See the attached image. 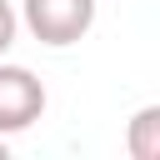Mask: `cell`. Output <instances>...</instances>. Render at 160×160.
<instances>
[{
  "mask_svg": "<svg viewBox=\"0 0 160 160\" xmlns=\"http://www.w3.org/2000/svg\"><path fill=\"white\" fill-rule=\"evenodd\" d=\"M20 25L50 45V50H65V45H80L95 25V0H20Z\"/></svg>",
  "mask_w": 160,
  "mask_h": 160,
  "instance_id": "cell-1",
  "label": "cell"
},
{
  "mask_svg": "<svg viewBox=\"0 0 160 160\" xmlns=\"http://www.w3.org/2000/svg\"><path fill=\"white\" fill-rule=\"evenodd\" d=\"M45 115V85L25 65L0 60V135H20Z\"/></svg>",
  "mask_w": 160,
  "mask_h": 160,
  "instance_id": "cell-2",
  "label": "cell"
},
{
  "mask_svg": "<svg viewBox=\"0 0 160 160\" xmlns=\"http://www.w3.org/2000/svg\"><path fill=\"white\" fill-rule=\"evenodd\" d=\"M125 150H130L135 160H160V105L135 110L130 135H125Z\"/></svg>",
  "mask_w": 160,
  "mask_h": 160,
  "instance_id": "cell-3",
  "label": "cell"
},
{
  "mask_svg": "<svg viewBox=\"0 0 160 160\" xmlns=\"http://www.w3.org/2000/svg\"><path fill=\"white\" fill-rule=\"evenodd\" d=\"M15 35H20V15H15L10 0H0V60H5V50L15 45Z\"/></svg>",
  "mask_w": 160,
  "mask_h": 160,
  "instance_id": "cell-4",
  "label": "cell"
},
{
  "mask_svg": "<svg viewBox=\"0 0 160 160\" xmlns=\"http://www.w3.org/2000/svg\"><path fill=\"white\" fill-rule=\"evenodd\" d=\"M0 160H5V135H0Z\"/></svg>",
  "mask_w": 160,
  "mask_h": 160,
  "instance_id": "cell-5",
  "label": "cell"
}]
</instances>
